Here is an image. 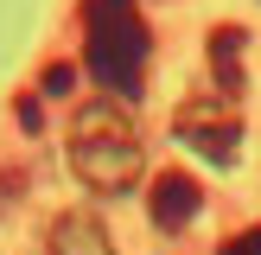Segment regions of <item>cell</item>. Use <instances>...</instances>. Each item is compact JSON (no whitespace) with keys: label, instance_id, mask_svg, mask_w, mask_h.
Returning <instances> with one entry per match:
<instances>
[{"label":"cell","instance_id":"obj_2","mask_svg":"<svg viewBox=\"0 0 261 255\" xmlns=\"http://www.w3.org/2000/svg\"><path fill=\"white\" fill-rule=\"evenodd\" d=\"M83 64L115 102H134L147 83V58H153V32L140 19L134 0H83Z\"/></svg>","mask_w":261,"mask_h":255},{"label":"cell","instance_id":"obj_6","mask_svg":"<svg viewBox=\"0 0 261 255\" xmlns=\"http://www.w3.org/2000/svg\"><path fill=\"white\" fill-rule=\"evenodd\" d=\"M211 70H217V96H242V26L211 32Z\"/></svg>","mask_w":261,"mask_h":255},{"label":"cell","instance_id":"obj_9","mask_svg":"<svg viewBox=\"0 0 261 255\" xmlns=\"http://www.w3.org/2000/svg\"><path fill=\"white\" fill-rule=\"evenodd\" d=\"M13 191H19V172H0V211L13 204Z\"/></svg>","mask_w":261,"mask_h":255},{"label":"cell","instance_id":"obj_1","mask_svg":"<svg viewBox=\"0 0 261 255\" xmlns=\"http://www.w3.org/2000/svg\"><path fill=\"white\" fill-rule=\"evenodd\" d=\"M70 172L83 178V191L96 198H121V191L140 185L147 172V147H140L134 109L115 96H89L83 109L70 115Z\"/></svg>","mask_w":261,"mask_h":255},{"label":"cell","instance_id":"obj_7","mask_svg":"<svg viewBox=\"0 0 261 255\" xmlns=\"http://www.w3.org/2000/svg\"><path fill=\"white\" fill-rule=\"evenodd\" d=\"M217 255H261V223H249V230H236V236L223 242Z\"/></svg>","mask_w":261,"mask_h":255},{"label":"cell","instance_id":"obj_5","mask_svg":"<svg viewBox=\"0 0 261 255\" xmlns=\"http://www.w3.org/2000/svg\"><path fill=\"white\" fill-rule=\"evenodd\" d=\"M45 255H121V249L109 242L102 217H89V211H64L58 223L45 230Z\"/></svg>","mask_w":261,"mask_h":255},{"label":"cell","instance_id":"obj_3","mask_svg":"<svg viewBox=\"0 0 261 255\" xmlns=\"http://www.w3.org/2000/svg\"><path fill=\"white\" fill-rule=\"evenodd\" d=\"M172 134L191 153H204L211 166H229L236 147H242V109H236V96H217V89L204 96L198 89V96H185L172 109Z\"/></svg>","mask_w":261,"mask_h":255},{"label":"cell","instance_id":"obj_8","mask_svg":"<svg viewBox=\"0 0 261 255\" xmlns=\"http://www.w3.org/2000/svg\"><path fill=\"white\" fill-rule=\"evenodd\" d=\"M38 83H45V96H64V89L76 83V70H70V64H45V76H38Z\"/></svg>","mask_w":261,"mask_h":255},{"label":"cell","instance_id":"obj_4","mask_svg":"<svg viewBox=\"0 0 261 255\" xmlns=\"http://www.w3.org/2000/svg\"><path fill=\"white\" fill-rule=\"evenodd\" d=\"M198 204H204V191H198V178L191 172H178V166H166V172H153V191H147V211H153V230H185L191 217H198Z\"/></svg>","mask_w":261,"mask_h":255}]
</instances>
